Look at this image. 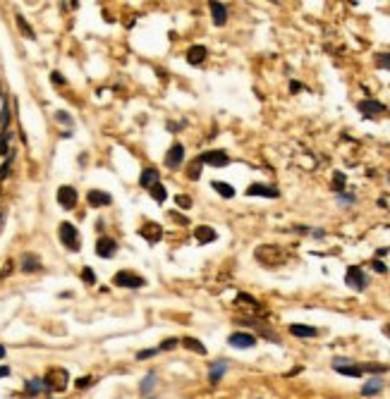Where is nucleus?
I'll return each mask as SVG.
<instances>
[{
  "label": "nucleus",
  "mask_w": 390,
  "mask_h": 399,
  "mask_svg": "<svg viewBox=\"0 0 390 399\" xmlns=\"http://www.w3.org/2000/svg\"><path fill=\"white\" fill-rule=\"evenodd\" d=\"M43 383H46V390H53V392H63L69 383V373L67 368H60V366H53L48 368V373L43 375Z\"/></svg>",
  "instance_id": "nucleus-1"
},
{
  "label": "nucleus",
  "mask_w": 390,
  "mask_h": 399,
  "mask_svg": "<svg viewBox=\"0 0 390 399\" xmlns=\"http://www.w3.org/2000/svg\"><path fill=\"white\" fill-rule=\"evenodd\" d=\"M58 234H60L63 247H67L69 251H79V232H77V227L72 222H60Z\"/></svg>",
  "instance_id": "nucleus-2"
},
{
  "label": "nucleus",
  "mask_w": 390,
  "mask_h": 399,
  "mask_svg": "<svg viewBox=\"0 0 390 399\" xmlns=\"http://www.w3.org/2000/svg\"><path fill=\"white\" fill-rule=\"evenodd\" d=\"M345 285L357 289V292H364V289L369 287V275L364 273L359 265H350L347 268V275H345Z\"/></svg>",
  "instance_id": "nucleus-3"
},
{
  "label": "nucleus",
  "mask_w": 390,
  "mask_h": 399,
  "mask_svg": "<svg viewBox=\"0 0 390 399\" xmlns=\"http://www.w3.org/2000/svg\"><path fill=\"white\" fill-rule=\"evenodd\" d=\"M333 368H335L340 375H347V378H359V375H364L362 363H354L352 358L335 356V358H333Z\"/></svg>",
  "instance_id": "nucleus-4"
},
{
  "label": "nucleus",
  "mask_w": 390,
  "mask_h": 399,
  "mask_svg": "<svg viewBox=\"0 0 390 399\" xmlns=\"http://www.w3.org/2000/svg\"><path fill=\"white\" fill-rule=\"evenodd\" d=\"M113 282H115L118 287H127V289H141L144 285H146V282H144V277L134 275L132 270H120V273H115Z\"/></svg>",
  "instance_id": "nucleus-5"
},
{
  "label": "nucleus",
  "mask_w": 390,
  "mask_h": 399,
  "mask_svg": "<svg viewBox=\"0 0 390 399\" xmlns=\"http://www.w3.org/2000/svg\"><path fill=\"white\" fill-rule=\"evenodd\" d=\"M201 165H211V167H225L230 165V155L225 151H206L201 155H196Z\"/></svg>",
  "instance_id": "nucleus-6"
},
{
  "label": "nucleus",
  "mask_w": 390,
  "mask_h": 399,
  "mask_svg": "<svg viewBox=\"0 0 390 399\" xmlns=\"http://www.w3.org/2000/svg\"><path fill=\"white\" fill-rule=\"evenodd\" d=\"M357 110L362 112L366 120H374L376 115H383V112H386V105L378 103V100H374V98H366V100H359V103H357Z\"/></svg>",
  "instance_id": "nucleus-7"
},
{
  "label": "nucleus",
  "mask_w": 390,
  "mask_h": 399,
  "mask_svg": "<svg viewBox=\"0 0 390 399\" xmlns=\"http://www.w3.org/2000/svg\"><path fill=\"white\" fill-rule=\"evenodd\" d=\"M77 201H79V196H77V189L74 187H60L58 189V203L65 208V210H72V208L77 206Z\"/></svg>",
  "instance_id": "nucleus-8"
},
{
  "label": "nucleus",
  "mask_w": 390,
  "mask_h": 399,
  "mask_svg": "<svg viewBox=\"0 0 390 399\" xmlns=\"http://www.w3.org/2000/svg\"><path fill=\"white\" fill-rule=\"evenodd\" d=\"M247 196H261V199H280V192L270 184H261L256 182L252 187H247Z\"/></svg>",
  "instance_id": "nucleus-9"
},
{
  "label": "nucleus",
  "mask_w": 390,
  "mask_h": 399,
  "mask_svg": "<svg viewBox=\"0 0 390 399\" xmlns=\"http://www.w3.org/2000/svg\"><path fill=\"white\" fill-rule=\"evenodd\" d=\"M228 342L235 349H252V347H256V337L249 335V332H232L228 337Z\"/></svg>",
  "instance_id": "nucleus-10"
},
{
  "label": "nucleus",
  "mask_w": 390,
  "mask_h": 399,
  "mask_svg": "<svg viewBox=\"0 0 390 399\" xmlns=\"http://www.w3.org/2000/svg\"><path fill=\"white\" fill-rule=\"evenodd\" d=\"M182 163H185V146H182V144H173L170 151L165 153V165L170 167V170H175V167H180Z\"/></svg>",
  "instance_id": "nucleus-11"
},
{
  "label": "nucleus",
  "mask_w": 390,
  "mask_h": 399,
  "mask_svg": "<svg viewBox=\"0 0 390 399\" xmlns=\"http://www.w3.org/2000/svg\"><path fill=\"white\" fill-rule=\"evenodd\" d=\"M139 234L146 239L148 244H158V242L163 239V227L158 225V222H146V225H141Z\"/></svg>",
  "instance_id": "nucleus-12"
},
{
  "label": "nucleus",
  "mask_w": 390,
  "mask_h": 399,
  "mask_svg": "<svg viewBox=\"0 0 390 399\" xmlns=\"http://www.w3.org/2000/svg\"><path fill=\"white\" fill-rule=\"evenodd\" d=\"M115 251H118V242H115L113 237H101V239L96 242V253H98L101 258H113Z\"/></svg>",
  "instance_id": "nucleus-13"
},
{
  "label": "nucleus",
  "mask_w": 390,
  "mask_h": 399,
  "mask_svg": "<svg viewBox=\"0 0 390 399\" xmlns=\"http://www.w3.org/2000/svg\"><path fill=\"white\" fill-rule=\"evenodd\" d=\"M86 201H89L91 208H101V206H110L113 203V196L108 192H101V189H91V192L86 194Z\"/></svg>",
  "instance_id": "nucleus-14"
},
{
  "label": "nucleus",
  "mask_w": 390,
  "mask_h": 399,
  "mask_svg": "<svg viewBox=\"0 0 390 399\" xmlns=\"http://www.w3.org/2000/svg\"><path fill=\"white\" fill-rule=\"evenodd\" d=\"M228 366H230V363L225 361V358H218V361H213V363H211V368H208V380H211L213 385H218V383H220V378L228 373Z\"/></svg>",
  "instance_id": "nucleus-15"
},
{
  "label": "nucleus",
  "mask_w": 390,
  "mask_h": 399,
  "mask_svg": "<svg viewBox=\"0 0 390 399\" xmlns=\"http://www.w3.org/2000/svg\"><path fill=\"white\" fill-rule=\"evenodd\" d=\"M290 335L311 340V337H319V328H314V325H304V323H292V325H290Z\"/></svg>",
  "instance_id": "nucleus-16"
},
{
  "label": "nucleus",
  "mask_w": 390,
  "mask_h": 399,
  "mask_svg": "<svg viewBox=\"0 0 390 399\" xmlns=\"http://www.w3.org/2000/svg\"><path fill=\"white\" fill-rule=\"evenodd\" d=\"M206 48L203 46H189L187 48V62L189 65H194V67H199V65H203V60H206Z\"/></svg>",
  "instance_id": "nucleus-17"
},
{
  "label": "nucleus",
  "mask_w": 390,
  "mask_h": 399,
  "mask_svg": "<svg viewBox=\"0 0 390 399\" xmlns=\"http://www.w3.org/2000/svg\"><path fill=\"white\" fill-rule=\"evenodd\" d=\"M240 325H254V328H259V332L266 337V340H270V342H280V337L273 332V328L270 325H266V323H259V320H237Z\"/></svg>",
  "instance_id": "nucleus-18"
},
{
  "label": "nucleus",
  "mask_w": 390,
  "mask_h": 399,
  "mask_svg": "<svg viewBox=\"0 0 390 399\" xmlns=\"http://www.w3.org/2000/svg\"><path fill=\"white\" fill-rule=\"evenodd\" d=\"M208 7H211V14H213V24L223 27L228 22V7L223 2H208Z\"/></svg>",
  "instance_id": "nucleus-19"
},
{
  "label": "nucleus",
  "mask_w": 390,
  "mask_h": 399,
  "mask_svg": "<svg viewBox=\"0 0 390 399\" xmlns=\"http://www.w3.org/2000/svg\"><path fill=\"white\" fill-rule=\"evenodd\" d=\"M158 182H161V177H158V170H156V167H146V170L141 172V177H139V184H141L144 189L156 187Z\"/></svg>",
  "instance_id": "nucleus-20"
},
{
  "label": "nucleus",
  "mask_w": 390,
  "mask_h": 399,
  "mask_svg": "<svg viewBox=\"0 0 390 399\" xmlns=\"http://www.w3.org/2000/svg\"><path fill=\"white\" fill-rule=\"evenodd\" d=\"M194 237H196L199 242H203V244H211V242L218 239V232H215L213 227H208V225H199V227L194 230Z\"/></svg>",
  "instance_id": "nucleus-21"
},
{
  "label": "nucleus",
  "mask_w": 390,
  "mask_h": 399,
  "mask_svg": "<svg viewBox=\"0 0 390 399\" xmlns=\"http://www.w3.org/2000/svg\"><path fill=\"white\" fill-rule=\"evenodd\" d=\"M180 344H182L185 349H189V351H194V354H206V351H208V349H206V344L199 342L196 337H182Z\"/></svg>",
  "instance_id": "nucleus-22"
},
{
  "label": "nucleus",
  "mask_w": 390,
  "mask_h": 399,
  "mask_svg": "<svg viewBox=\"0 0 390 399\" xmlns=\"http://www.w3.org/2000/svg\"><path fill=\"white\" fill-rule=\"evenodd\" d=\"M156 380H158V375H156V371H148L146 373V378L139 383V392L146 397V395H151L153 392V387H156Z\"/></svg>",
  "instance_id": "nucleus-23"
},
{
  "label": "nucleus",
  "mask_w": 390,
  "mask_h": 399,
  "mask_svg": "<svg viewBox=\"0 0 390 399\" xmlns=\"http://www.w3.org/2000/svg\"><path fill=\"white\" fill-rule=\"evenodd\" d=\"M381 390H383V380H381V378H371L369 383H364L362 395L364 397H374V395H378Z\"/></svg>",
  "instance_id": "nucleus-24"
},
{
  "label": "nucleus",
  "mask_w": 390,
  "mask_h": 399,
  "mask_svg": "<svg viewBox=\"0 0 390 399\" xmlns=\"http://www.w3.org/2000/svg\"><path fill=\"white\" fill-rule=\"evenodd\" d=\"M41 268V261L36 253H24V258H22V270L24 273H36Z\"/></svg>",
  "instance_id": "nucleus-25"
},
{
  "label": "nucleus",
  "mask_w": 390,
  "mask_h": 399,
  "mask_svg": "<svg viewBox=\"0 0 390 399\" xmlns=\"http://www.w3.org/2000/svg\"><path fill=\"white\" fill-rule=\"evenodd\" d=\"M27 395H31V397H36L39 392H43L46 390V383H43V378H34V380H27Z\"/></svg>",
  "instance_id": "nucleus-26"
},
{
  "label": "nucleus",
  "mask_w": 390,
  "mask_h": 399,
  "mask_svg": "<svg viewBox=\"0 0 390 399\" xmlns=\"http://www.w3.org/2000/svg\"><path fill=\"white\" fill-rule=\"evenodd\" d=\"M211 187H213L223 199H232V196H235V189H232L230 184H225V182H218V179H215V182H211Z\"/></svg>",
  "instance_id": "nucleus-27"
},
{
  "label": "nucleus",
  "mask_w": 390,
  "mask_h": 399,
  "mask_svg": "<svg viewBox=\"0 0 390 399\" xmlns=\"http://www.w3.org/2000/svg\"><path fill=\"white\" fill-rule=\"evenodd\" d=\"M362 371L364 373H374V375H381V373H388L390 368L386 366V363H362Z\"/></svg>",
  "instance_id": "nucleus-28"
},
{
  "label": "nucleus",
  "mask_w": 390,
  "mask_h": 399,
  "mask_svg": "<svg viewBox=\"0 0 390 399\" xmlns=\"http://www.w3.org/2000/svg\"><path fill=\"white\" fill-rule=\"evenodd\" d=\"M17 27H19V31L27 36V39H36V34H34V29L27 24V19L22 17V14H17Z\"/></svg>",
  "instance_id": "nucleus-29"
},
{
  "label": "nucleus",
  "mask_w": 390,
  "mask_h": 399,
  "mask_svg": "<svg viewBox=\"0 0 390 399\" xmlns=\"http://www.w3.org/2000/svg\"><path fill=\"white\" fill-rule=\"evenodd\" d=\"M148 194H151V196H153V201H158V203H163V201H165V196H168V192H165V187H163L161 182H158L156 187H151Z\"/></svg>",
  "instance_id": "nucleus-30"
},
{
  "label": "nucleus",
  "mask_w": 390,
  "mask_h": 399,
  "mask_svg": "<svg viewBox=\"0 0 390 399\" xmlns=\"http://www.w3.org/2000/svg\"><path fill=\"white\" fill-rule=\"evenodd\" d=\"M10 124V103L7 98H2V112H0V129H7Z\"/></svg>",
  "instance_id": "nucleus-31"
},
{
  "label": "nucleus",
  "mask_w": 390,
  "mask_h": 399,
  "mask_svg": "<svg viewBox=\"0 0 390 399\" xmlns=\"http://www.w3.org/2000/svg\"><path fill=\"white\" fill-rule=\"evenodd\" d=\"M187 175H189V179L201 177V163H199V158H194V163H189L187 165Z\"/></svg>",
  "instance_id": "nucleus-32"
},
{
  "label": "nucleus",
  "mask_w": 390,
  "mask_h": 399,
  "mask_svg": "<svg viewBox=\"0 0 390 399\" xmlns=\"http://www.w3.org/2000/svg\"><path fill=\"white\" fill-rule=\"evenodd\" d=\"M345 184H347V177H345L342 172H335V175H333V189H335V192H340V194H342V189H345Z\"/></svg>",
  "instance_id": "nucleus-33"
},
{
  "label": "nucleus",
  "mask_w": 390,
  "mask_h": 399,
  "mask_svg": "<svg viewBox=\"0 0 390 399\" xmlns=\"http://www.w3.org/2000/svg\"><path fill=\"white\" fill-rule=\"evenodd\" d=\"M177 344H180V340H175V337H168V340H163V342H161V347H158V349H161V351H173Z\"/></svg>",
  "instance_id": "nucleus-34"
},
{
  "label": "nucleus",
  "mask_w": 390,
  "mask_h": 399,
  "mask_svg": "<svg viewBox=\"0 0 390 399\" xmlns=\"http://www.w3.org/2000/svg\"><path fill=\"white\" fill-rule=\"evenodd\" d=\"M175 203H177L180 208H185V210H187V208H192V199H189L187 194H177V196H175Z\"/></svg>",
  "instance_id": "nucleus-35"
},
{
  "label": "nucleus",
  "mask_w": 390,
  "mask_h": 399,
  "mask_svg": "<svg viewBox=\"0 0 390 399\" xmlns=\"http://www.w3.org/2000/svg\"><path fill=\"white\" fill-rule=\"evenodd\" d=\"M376 65L378 67H383V69H390V53H378Z\"/></svg>",
  "instance_id": "nucleus-36"
},
{
  "label": "nucleus",
  "mask_w": 390,
  "mask_h": 399,
  "mask_svg": "<svg viewBox=\"0 0 390 399\" xmlns=\"http://www.w3.org/2000/svg\"><path fill=\"white\" fill-rule=\"evenodd\" d=\"M81 280H84L86 285H96V275H94V270H91V268H84V270H81Z\"/></svg>",
  "instance_id": "nucleus-37"
},
{
  "label": "nucleus",
  "mask_w": 390,
  "mask_h": 399,
  "mask_svg": "<svg viewBox=\"0 0 390 399\" xmlns=\"http://www.w3.org/2000/svg\"><path fill=\"white\" fill-rule=\"evenodd\" d=\"M156 354H161V349H158V347H153V349H144V351H139V354H136V358H139V361H144V358H151V356H156Z\"/></svg>",
  "instance_id": "nucleus-38"
},
{
  "label": "nucleus",
  "mask_w": 390,
  "mask_h": 399,
  "mask_svg": "<svg viewBox=\"0 0 390 399\" xmlns=\"http://www.w3.org/2000/svg\"><path fill=\"white\" fill-rule=\"evenodd\" d=\"M371 268H374L376 273H381V275H386V273H388V265H386L383 261H378V258H374V261H371Z\"/></svg>",
  "instance_id": "nucleus-39"
},
{
  "label": "nucleus",
  "mask_w": 390,
  "mask_h": 399,
  "mask_svg": "<svg viewBox=\"0 0 390 399\" xmlns=\"http://www.w3.org/2000/svg\"><path fill=\"white\" fill-rule=\"evenodd\" d=\"M7 151H10V134L0 137V155H7Z\"/></svg>",
  "instance_id": "nucleus-40"
},
{
  "label": "nucleus",
  "mask_w": 390,
  "mask_h": 399,
  "mask_svg": "<svg viewBox=\"0 0 390 399\" xmlns=\"http://www.w3.org/2000/svg\"><path fill=\"white\" fill-rule=\"evenodd\" d=\"M91 383H94V378H89V375H84V378H79V380H77L74 385H77V390H86V387L91 385Z\"/></svg>",
  "instance_id": "nucleus-41"
},
{
  "label": "nucleus",
  "mask_w": 390,
  "mask_h": 399,
  "mask_svg": "<svg viewBox=\"0 0 390 399\" xmlns=\"http://www.w3.org/2000/svg\"><path fill=\"white\" fill-rule=\"evenodd\" d=\"M337 201H340V203H345V206H350V203H354L357 199H354L352 194H345V192H342V194H340V199H337Z\"/></svg>",
  "instance_id": "nucleus-42"
},
{
  "label": "nucleus",
  "mask_w": 390,
  "mask_h": 399,
  "mask_svg": "<svg viewBox=\"0 0 390 399\" xmlns=\"http://www.w3.org/2000/svg\"><path fill=\"white\" fill-rule=\"evenodd\" d=\"M55 117H58V120H60V122H65V124H72V117H69L67 112H63V110H60V112H55Z\"/></svg>",
  "instance_id": "nucleus-43"
},
{
  "label": "nucleus",
  "mask_w": 390,
  "mask_h": 399,
  "mask_svg": "<svg viewBox=\"0 0 390 399\" xmlns=\"http://www.w3.org/2000/svg\"><path fill=\"white\" fill-rule=\"evenodd\" d=\"M51 79H53V84H58V86H60V84H65V77H63L60 72H53V74H51Z\"/></svg>",
  "instance_id": "nucleus-44"
},
{
  "label": "nucleus",
  "mask_w": 390,
  "mask_h": 399,
  "mask_svg": "<svg viewBox=\"0 0 390 399\" xmlns=\"http://www.w3.org/2000/svg\"><path fill=\"white\" fill-rule=\"evenodd\" d=\"M290 91H292V94L302 91V84H299V82H292V84H290Z\"/></svg>",
  "instance_id": "nucleus-45"
},
{
  "label": "nucleus",
  "mask_w": 390,
  "mask_h": 399,
  "mask_svg": "<svg viewBox=\"0 0 390 399\" xmlns=\"http://www.w3.org/2000/svg\"><path fill=\"white\" fill-rule=\"evenodd\" d=\"M10 375V368L7 366H0V378H7Z\"/></svg>",
  "instance_id": "nucleus-46"
},
{
  "label": "nucleus",
  "mask_w": 390,
  "mask_h": 399,
  "mask_svg": "<svg viewBox=\"0 0 390 399\" xmlns=\"http://www.w3.org/2000/svg\"><path fill=\"white\" fill-rule=\"evenodd\" d=\"M386 253H388V249H378V251H376L378 261H381V258H383V256H386Z\"/></svg>",
  "instance_id": "nucleus-47"
},
{
  "label": "nucleus",
  "mask_w": 390,
  "mask_h": 399,
  "mask_svg": "<svg viewBox=\"0 0 390 399\" xmlns=\"http://www.w3.org/2000/svg\"><path fill=\"white\" fill-rule=\"evenodd\" d=\"M5 354H7V349H5V347L0 344V358H5Z\"/></svg>",
  "instance_id": "nucleus-48"
},
{
  "label": "nucleus",
  "mask_w": 390,
  "mask_h": 399,
  "mask_svg": "<svg viewBox=\"0 0 390 399\" xmlns=\"http://www.w3.org/2000/svg\"><path fill=\"white\" fill-rule=\"evenodd\" d=\"M383 335H386V337H390V323L386 325V328H383Z\"/></svg>",
  "instance_id": "nucleus-49"
}]
</instances>
